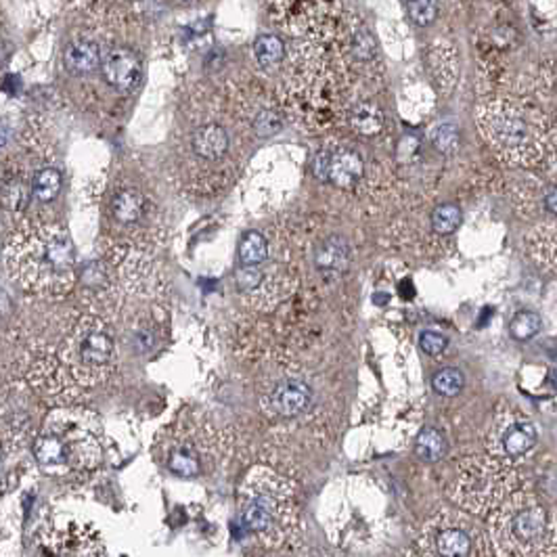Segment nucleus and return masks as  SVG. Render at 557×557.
<instances>
[{"label":"nucleus","instance_id":"1","mask_svg":"<svg viewBox=\"0 0 557 557\" xmlns=\"http://www.w3.org/2000/svg\"><path fill=\"white\" fill-rule=\"evenodd\" d=\"M115 367V336L97 315H80L25 352V380L55 399H74L103 383Z\"/></svg>","mask_w":557,"mask_h":557},{"label":"nucleus","instance_id":"2","mask_svg":"<svg viewBox=\"0 0 557 557\" xmlns=\"http://www.w3.org/2000/svg\"><path fill=\"white\" fill-rule=\"evenodd\" d=\"M6 266L31 296L57 300L76 285V249L61 224L25 219L9 237Z\"/></svg>","mask_w":557,"mask_h":557},{"label":"nucleus","instance_id":"3","mask_svg":"<svg viewBox=\"0 0 557 557\" xmlns=\"http://www.w3.org/2000/svg\"><path fill=\"white\" fill-rule=\"evenodd\" d=\"M239 522L262 547L287 545L300 522L296 486L268 467H256L241 484Z\"/></svg>","mask_w":557,"mask_h":557},{"label":"nucleus","instance_id":"4","mask_svg":"<svg viewBox=\"0 0 557 557\" xmlns=\"http://www.w3.org/2000/svg\"><path fill=\"white\" fill-rule=\"evenodd\" d=\"M476 121L497 156L511 166L539 164L553 139L545 113L524 101H489L478 107Z\"/></svg>","mask_w":557,"mask_h":557},{"label":"nucleus","instance_id":"5","mask_svg":"<svg viewBox=\"0 0 557 557\" xmlns=\"http://www.w3.org/2000/svg\"><path fill=\"white\" fill-rule=\"evenodd\" d=\"M34 454L49 476H82L103 459L99 424L85 411H55L36 436Z\"/></svg>","mask_w":557,"mask_h":557},{"label":"nucleus","instance_id":"6","mask_svg":"<svg viewBox=\"0 0 557 557\" xmlns=\"http://www.w3.org/2000/svg\"><path fill=\"white\" fill-rule=\"evenodd\" d=\"M285 103L309 128L321 130L334 124L344 103V86L323 50H293L285 76Z\"/></svg>","mask_w":557,"mask_h":557},{"label":"nucleus","instance_id":"7","mask_svg":"<svg viewBox=\"0 0 557 557\" xmlns=\"http://www.w3.org/2000/svg\"><path fill=\"white\" fill-rule=\"evenodd\" d=\"M495 552L514 557L555 555V533L547 509L528 492H511L492 511Z\"/></svg>","mask_w":557,"mask_h":557},{"label":"nucleus","instance_id":"8","mask_svg":"<svg viewBox=\"0 0 557 557\" xmlns=\"http://www.w3.org/2000/svg\"><path fill=\"white\" fill-rule=\"evenodd\" d=\"M517 478L508 461L497 457H465L454 467L448 497L472 514L490 516L511 492Z\"/></svg>","mask_w":557,"mask_h":557},{"label":"nucleus","instance_id":"9","mask_svg":"<svg viewBox=\"0 0 557 557\" xmlns=\"http://www.w3.org/2000/svg\"><path fill=\"white\" fill-rule=\"evenodd\" d=\"M216 451H219V443L210 426L178 424L172 426L159 440L162 463L168 467L170 473L184 480L200 478L212 470Z\"/></svg>","mask_w":557,"mask_h":557},{"label":"nucleus","instance_id":"10","mask_svg":"<svg viewBox=\"0 0 557 557\" xmlns=\"http://www.w3.org/2000/svg\"><path fill=\"white\" fill-rule=\"evenodd\" d=\"M419 547L424 555L438 557H476L490 555L489 539L470 517L443 511L430 517L419 533Z\"/></svg>","mask_w":557,"mask_h":557},{"label":"nucleus","instance_id":"11","mask_svg":"<svg viewBox=\"0 0 557 557\" xmlns=\"http://www.w3.org/2000/svg\"><path fill=\"white\" fill-rule=\"evenodd\" d=\"M273 15L298 36H319L329 30L334 0H271Z\"/></svg>","mask_w":557,"mask_h":557},{"label":"nucleus","instance_id":"12","mask_svg":"<svg viewBox=\"0 0 557 557\" xmlns=\"http://www.w3.org/2000/svg\"><path fill=\"white\" fill-rule=\"evenodd\" d=\"M536 445V427L520 413H499L492 426L489 446L492 457L501 461H516L528 454Z\"/></svg>","mask_w":557,"mask_h":557},{"label":"nucleus","instance_id":"13","mask_svg":"<svg viewBox=\"0 0 557 557\" xmlns=\"http://www.w3.org/2000/svg\"><path fill=\"white\" fill-rule=\"evenodd\" d=\"M40 545L50 555H101L105 553L97 530L80 522L50 524L40 533Z\"/></svg>","mask_w":557,"mask_h":557},{"label":"nucleus","instance_id":"14","mask_svg":"<svg viewBox=\"0 0 557 557\" xmlns=\"http://www.w3.org/2000/svg\"><path fill=\"white\" fill-rule=\"evenodd\" d=\"M312 170L321 181L339 189H352L363 178L364 164L361 153L344 145H329L317 153Z\"/></svg>","mask_w":557,"mask_h":557},{"label":"nucleus","instance_id":"15","mask_svg":"<svg viewBox=\"0 0 557 557\" xmlns=\"http://www.w3.org/2000/svg\"><path fill=\"white\" fill-rule=\"evenodd\" d=\"M312 402V388L300 377H285L265 394L262 405L274 418H298Z\"/></svg>","mask_w":557,"mask_h":557},{"label":"nucleus","instance_id":"16","mask_svg":"<svg viewBox=\"0 0 557 557\" xmlns=\"http://www.w3.org/2000/svg\"><path fill=\"white\" fill-rule=\"evenodd\" d=\"M101 72L107 85L120 93L132 91L140 80L139 57L128 49H112L101 55Z\"/></svg>","mask_w":557,"mask_h":557},{"label":"nucleus","instance_id":"17","mask_svg":"<svg viewBox=\"0 0 557 557\" xmlns=\"http://www.w3.org/2000/svg\"><path fill=\"white\" fill-rule=\"evenodd\" d=\"M230 149V137L229 130L220 124H202L197 126L193 134H191V151L202 162L216 164L227 157Z\"/></svg>","mask_w":557,"mask_h":557},{"label":"nucleus","instance_id":"18","mask_svg":"<svg viewBox=\"0 0 557 557\" xmlns=\"http://www.w3.org/2000/svg\"><path fill=\"white\" fill-rule=\"evenodd\" d=\"M147 214V197L137 187H120L110 200V216L120 227H137Z\"/></svg>","mask_w":557,"mask_h":557},{"label":"nucleus","instance_id":"19","mask_svg":"<svg viewBox=\"0 0 557 557\" xmlns=\"http://www.w3.org/2000/svg\"><path fill=\"white\" fill-rule=\"evenodd\" d=\"M526 252L530 256V260H533L541 271H545L549 274L555 273L557 237L553 222L545 224V227L541 229H535L533 233L526 237Z\"/></svg>","mask_w":557,"mask_h":557},{"label":"nucleus","instance_id":"20","mask_svg":"<svg viewBox=\"0 0 557 557\" xmlns=\"http://www.w3.org/2000/svg\"><path fill=\"white\" fill-rule=\"evenodd\" d=\"M427 66L436 85L448 93L457 80V50L451 42L438 40L427 50Z\"/></svg>","mask_w":557,"mask_h":557},{"label":"nucleus","instance_id":"21","mask_svg":"<svg viewBox=\"0 0 557 557\" xmlns=\"http://www.w3.org/2000/svg\"><path fill=\"white\" fill-rule=\"evenodd\" d=\"M101 49L93 40H74L63 53L66 69L74 76L93 74L101 66Z\"/></svg>","mask_w":557,"mask_h":557},{"label":"nucleus","instance_id":"22","mask_svg":"<svg viewBox=\"0 0 557 557\" xmlns=\"http://www.w3.org/2000/svg\"><path fill=\"white\" fill-rule=\"evenodd\" d=\"M350 126L352 130L361 137H375L383 128V112L375 103H358L350 112Z\"/></svg>","mask_w":557,"mask_h":557},{"label":"nucleus","instance_id":"23","mask_svg":"<svg viewBox=\"0 0 557 557\" xmlns=\"http://www.w3.org/2000/svg\"><path fill=\"white\" fill-rule=\"evenodd\" d=\"M254 57L262 69L273 72V69H277L285 59V44L279 36H260L258 40L254 42Z\"/></svg>","mask_w":557,"mask_h":557},{"label":"nucleus","instance_id":"24","mask_svg":"<svg viewBox=\"0 0 557 557\" xmlns=\"http://www.w3.org/2000/svg\"><path fill=\"white\" fill-rule=\"evenodd\" d=\"M348 50L358 63H369L377 57V42L361 22H352L348 28Z\"/></svg>","mask_w":557,"mask_h":557},{"label":"nucleus","instance_id":"25","mask_svg":"<svg viewBox=\"0 0 557 557\" xmlns=\"http://www.w3.org/2000/svg\"><path fill=\"white\" fill-rule=\"evenodd\" d=\"M31 197L36 202H53L61 191V172L53 168V166H44L34 172L31 178Z\"/></svg>","mask_w":557,"mask_h":557},{"label":"nucleus","instance_id":"26","mask_svg":"<svg viewBox=\"0 0 557 557\" xmlns=\"http://www.w3.org/2000/svg\"><path fill=\"white\" fill-rule=\"evenodd\" d=\"M317 265L325 273H339L348 265V246L339 237H331L317 254Z\"/></svg>","mask_w":557,"mask_h":557},{"label":"nucleus","instance_id":"27","mask_svg":"<svg viewBox=\"0 0 557 557\" xmlns=\"http://www.w3.org/2000/svg\"><path fill=\"white\" fill-rule=\"evenodd\" d=\"M415 453L421 461H427V463H436L446 454V438L443 432H438L436 427H426L421 430L418 436V443H415Z\"/></svg>","mask_w":557,"mask_h":557},{"label":"nucleus","instance_id":"28","mask_svg":"<svg viewBox=\"0 0 557 557\" xmlns=\"http://www.w3.org/2000/svg\"><path fill=\"white\" fill-rule=\"evenodd\" d=\"M241 266L265 265L268 260V241L258 230H247L239 243Z\"/></svg>","mask_w":557,"mask_h":557},{"label":"nucleus","instance_id":"29","mask_svg":"<svg viewBox=\"0 0 557 557\" xmlns=\"http://www.w3.org/2000/svg\"><path fill=\"white\" fill-rule=\"evenodd\" d=\"M541 328H543V321L536 312L520 310L514 319H511L509 334L511 337L517 339V342H528V339H533L536 334H539Z\"/></svg>","mask_w":557,"mask_h":557},{"label":"nucleus","instance_id":"30","mask_svg":"<svg viewBox=\"0 0 557 557\" xmlns=\"http://www.w3.org/2000/svg\"><path fill=\"white\" fill-rule=\"evenodd\" d=\"M465 377L461 373L459 369L454 367H446L440 369L436 375L432 377V386L440 396H446V399H453V396H457L461 390H463Z\"/></svg>","mask_w":557,"mask_h":557},{"label":"nucleus","instance_id":"31","mask_svg":"<svg viewBox=\"0 0 557 557\" xmlns=\"http://www.w3.org/2000/svg\"><path fill=\"white\" fill-rule=\"evenodd\" d=\"M461 224V210L457 206H438L432 214V227L440 235H451Z\"/></svg>","mask_w":557,"mask_h":557},{"label":"nucleus","instance_id":"32","mask_svg":"<svg viewBox=\"0 0 557 557\" xmlns=\"http://www.w3.org/2000/svg\"><path fill=\"white\" fill-rule=\"evenodd\" d=\"M459 128L453 124V121H445V124H438L432 132V143L438 151L443 153H454L459 147Z\"/></svg>","mask_w":557,"mask_h":557},{"label":"nucleus","instance_id":"33","mask_svg":"<svg viewBox=\"0 0 557 557\" xmlns=\"http://www.w3.org/2000/svg\"><path fill=\"white\" fill-rule=\"evenodd\" d=\"M409 15L418 25H430L438 15L436 0H409Z\"/></svg>","mask_w":557,"mask_h":557},{"label":"nucleus","instance_id":"34","mask_svg":"<svg viewBox=\"0 0 557 557\" xmlns=\"http://www.w3.org/2000/svg\"><path fill=\"white\" fill-rule=\"evenodd\" d=\"M254 130L258 137H273L274 132L281 130V115L271 107H265L256 113Z\"/></svg>","mask_w":557,"mask_h":557},{"label":"nucleus","instance_id":"35","mask_svg":"<svg viewBox=\"0 0 557 557\" xmlns=\"http://www.w3.org/2000/svg\"><path fill=\"white\" fill-rule=\"evenodd\" d=\"M419 344L427 356H440L446 350V337L438 331H424Z\"/></svg>","mask_w":557,"mask_h":557},{"label":"nucleus","instance_id":"36","mask_svg":"<svg viewBox=\"0 0 557 557\" xmlns=\"http://www.w3.org/2000/svg\"><path fill=\"white\" fill-rule=\"evenodd\" d=\"M4 59H6V31H4L3 17H0V69H3Z\"/></svg>","mask_w":557,"mask_h":557}]
</instances>
